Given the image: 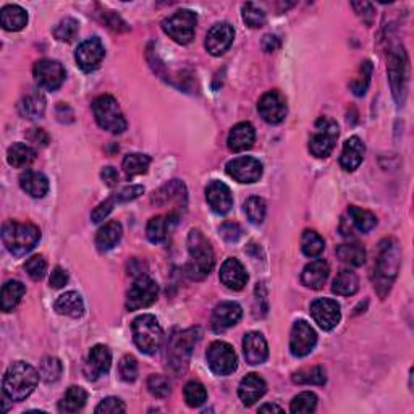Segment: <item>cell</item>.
Listing matches in <instances>:
<instances>
[{"mask_svg": "<svg viewBox=\"0 0 414 414\" xmlns=\"http://www.w3.org/2000/svg\"><path fill=\"white\" fill-rule=\"evenodd\" d=\"M401 264V249L398 241L395 238H387L381 243L376 268H374V288H376L379 297L382 299L387 297V293L392 288L393 282L398 275Z\"/></svg>", "mask_w": 414, "mask_h": 414, "instance_id": "1", "label": "cell"}, {"mask_svg": "<svg viewBox=\"0 0 414 414\" xmlns=\"http://www.w3.org/2000/svg\"><path fill=\"white\" fill-rule=\"evenodd\" d=\"M39 372L25 361H16L5 371L2 389L4 396L10 401H25L39 382Z\"/></svg>", "mask_w": 414, "mask_h": 414, "instance_id": "2", "label": "cell"}, {"mask_svg": "<svg viewBox=\"0 0 414 414\" xmlns=\"http://www.w3.org/2000/svg\"><path fill=\"white\" fill-rule=\"evenodd\" d=\"M188 253L190 260L186 264V274L192 280L206 279L214 268V251L211 243L200 230L190 231Z\"/></svg>", "mask_w": 414, "mask_h": 414, "instance_id": "3", "label": "cell"}, {"mask_svg": "<svg viewBox=\"0 0 414 414\" xmlns=\"http://www.w3.org/2000/svg\"><path fill=\"white\" fill-rule=\"evenodd\" d=\"M39 240H41V230L34 224H21L15 220L4 224L2 241L13 256H25L26 253L34 249Z\"/></svg>", "mask_w": 414, "mask_h": 414, "instance_id": "4", "label": "cell"}, {"mask_svg": "<svg viewBox=\"0 0 414 414\" xmlns=\"http://www.w3.org/2000/svg\"><path fill=\"white\" fill-rule=\"evenodd\" d=\"M133 342L141 353L154 355L159 351L163 340V330L159 321L152 314L138 316L132 324Z\"/></svg>", "mask_w": 414, "mask_h": 414, "instance_id": "5", "label": "cell"}, {"mask_svg": "<svg viewBox=\"0 0 414 414\" xmlns=\"http://www.w3.org/2000/svg\"><path fill=\"white\" fill-rule=\"evenodd\" d=\"M93 113L100 128L110 133H123L127 130V120L115 98L109 94L99 96L93 102Z\"/></svg>", "mask_w": 414, "mask_h": 414, "instance_id": "6", "label": "cell"}, {"mask_svg": "<svg viewBox=\"0 0 414 414\" xmlns=\"http://www.w3.org/2000/svg\"><path fill=\"white\" fill-rule=\"evenodd\" d=\"M197 16L195 11L181 8L162 21V30L177 44L186 45L195 39Z\"/></svg>", "mask_w": 414, "mask_h": 414, "instance_id": "7", "label": "cell"}, {"mask_svg": "<svg viewBox=\"0 0 414 414\" xmlns=\"http://www.w3.org/2000/svg\"><path fill=\"white\" fill-rule=\"evenodd\" d=\"M340 136V128L335 120L321 117L314 125V132L309 139V151L314 157L324 159L332 154L333 147Z\"/></svg>", "mask_w": 414, "mask_h": 414, "instance_id": "8", "label": "cell"}, {"mask_svg": "<svg viewBox=\"0 0 414 414\" xmlns=\"http://www.w3.org/2000/svg\"><path fill=\"white\" fill-rule=\"evenodd\" d=\"M207 364L215 376H230L238 367V358L231 345L226 342H214L206 353Z\"/></svg>", "mask_w": 414, "mask_h": 414, "instance_id": "9", "label": "cell"}, {"mask_svg": "<svg viewBox=\"0 0 414 414\" xmlns=\"http://www.w3.org/2000/svg\"><path fill=\"white\" fill-rule=\"evenodd\" d=\"M157 297H159L157 283L149 279V277L141 275L128 290L127 303H125V306H127L128 311L144 309L149 308L151 304H154L157 301Z\"/></svg>", "mask_w": 414, "mask_h": 414, "instance_id": "10", "label": "cell"}, {"mask_svg": "<svg viewBox=\"0 0 414 414\" xmlns=\"http://www.w3.org/2000/svg\"><path fill=\"white\" fill-rule=\"evenodd\" d=\"M389 78L395 99L403 105L408 83V59L403 47H396L389 59Z\"/></svg>", "mask_w": 414, "mask_h": 414, "instance_id": "11", "label": "cell"}, {"mask_svg": "<svg viewBox=\"0 0 414 414\" xmlns=\"http://www.w3.org/2000/svg\"><path fill=\"white\" fill-rule=\"evenodd\" d=\"M33 75L39 86L47 91H55L65 81V68L62 67L60 62L42 59L34 64Z\"/></svg>", "mask_w": 414, "mask_h": 414, "instance_id": "12", "label": "cell"}, {"mask_svg": "<svg viewBox=\"0 0 414 414\" xmlns=\"http://www.w3.org/2000/svg\"><path fill=\"white\" fill-rule=\"evenodd\" d=\"M226 173L238 183H256L263 177V163L258 159L243 156L226 163Z\"/></svg>", "mask_w": 414, "mask_h": 414, "instance_id": "13", "label": "cell"}, {"mask_svg": "<svg viewBox=\"0 0 414 414\" xmlns=\"http://www.w3.org/2000/svg\"><path fill=\"white\" fill-rule=\"evenodd\" d=\"M259 115L269 125H279L285 120L288 113L287 99L280 91H269L260 98L258 104Z\"/></svg>", "mask_w": 414, "mask_h": 414, "instance_id": "14", "label": "cell"}, {"mask_svg": "<svg viewBox=\"0 0 414 414\" xmlns=\"http://www.w3.org/2000/svg\"><path fill=\"white\" fill-rule=\"evenodd\" d=\"M311 316L322 330H333L342 321V309L335 299L317 298L311 304Z\"/></svg>", "mask_w": 414, "mask_h": 414, "instance_id": "15", "label": "cell"}, {"mask_svg": "<svg viewBox=\"0 0 414 414\" xmlns=\"http://www.w3.org/2000/svg\"><path fill=\"white\" fill-rule=\"evenodd\" d=\"M317 343V333L306 321H297L290 333V351L297 358H304L314 350Z\"/></svg>", "mask_w": 414, "mask_h": 414, "instance_id": "16", "label": "cell"}, {"mask_svg": "<svg viewBox=\"0 0 414 414\" xmlns=\"http://www.w3.org/2000/svg\"><path fill=\"white\" fill-rule=\"evenodd\" d=\"M104 57H105V49L99 38H91V39H86V41H83L78 45V49L75 52V60L78 67L86 73L98 70L99 65L102 64V60H104Z\"/></svg>", "mask_w": 414, "mask_h": 414, "instance_id": "17", "label": "cell"}, {"mask_svg": "<svg viewBox=\"0 0 414 414\" xmlns=\"http://www.w3.org/2000/svg\"><path fill=\"white\" fill-rule=\"evenodd\" d=\"M197 340H200V330H197V328H190V330L181 332L172 338V342H170V347H168V355L173 366L188 364L190 356H191V348Z\"/></svg>", "mask_w": 414, "mask_h": 414, "instance_id": "18", "label": "cell"}, {"mask_svg": "<svg viewBox=\"0 0 414 414\" xmlns=\"http://www.w3.org/2000/svg\"><path fill=\"white\" fill-rule=\"evenodd\" d=\"M235 30L230 23H217L209 30L206 36V50L214 57L225 54L234 44Z\"/></svg>", "mask_w": 414, "mask_h": 414, "instance_id": "19", "label": "cell"}, {"mask_svg": "<svg viewBox=\"0 0 414 414\" xmlns=\"http://www.w3.org/2000/svg\"><path fill=\"white\" fill-rule=\"evenodd\" d=\"M243 316L241 306L235 301H225L215 306L212 317H211V327L215 333H222L229 328L235 327L240 322Z\"/></svg>", "mask_w": 414, "mask_h": 414, "instance_id": "20", "label": "cell"}, {"mask_svg": "<svg viewBox=\"0 0 414 414\" xmlns=\"http://www.w3.org/2000/svg\"><path fill=\"white\" fill-rule=\"evenodd\" d=\"M112 366V353L105 345H96L91 348L88 355L86 366H84V376L88 381H98L100 376H104L110 371Z\"/></svg>", "mask_w": 414, "mask_h": 414, "instance_id": "21", "label": "cell"}, {"mask_svg": "<svg viewBox=\"0 0 414 414\" xmlns=\"http://www.w3.org/2000/svg\"><path fill=\"white\" fill-rule=\"evenodd\" d=\"M206 201L212 211L220 215L230 212V209L234 207V195L230 188L217 180H212L206 186Z\"/></svg>", "mask_w": 414, "mask_h": 414, "instance_id": "22", "label": "cell"}, {"mask_svg": "<svg viewBox=\"0 0 414 414\" xmlns=\"http://www.w3.org/2000/svg\"><path fill=\"white\" fill-rule=\"evenodd\" d=\"M243 353L248 364L258 366L268 361L269 358V347L263 333L259 332H248L243 338Z\"/></svg>", "mask_w": 414, "mask_h": 414, "instance_id": "23", "label": "cell"}, {"mask_svg": "<svg viewBox=\"0 0 414 414\" xmlns=\"http://www.w3.org/2000/svg\"><path fill=\"white\" fill-rule=\"evenodd\" d=\"M220 282L229 288V290L240 292L246 287L248 274L240 260L235 258H229L220 268Z\"/></svg>", "mask_w": 414, "mask_h": 414, "instance_id": "24", "label": "cell"}, {"mask_svg": "<svg viewBox=\"0 0 414 414\" xmlns=\"http://www.w3.org/2000/svg\"><path fill=\"white\" fill-rule=\"evenodd\" d=\"M268 392V384L259 374H248L241 379L240 387H238V396L246 406H253Z\"/></svg>", "mask_w": 414, "mask_h": 414, "instance_id": "25", "label": "cell"}, {"mask_svg": "<svg viewBox=\"0 0 414 414\" xmlns=\"http://www.w3.org/2000/svg\"><path fill=\"white\" fill-rule=\"evenodd\" d=\"M177 204V207L183 209L186 206V186L181 183L180 180H172L167 185H163L161 190H157L152 196V202L157 206L166 207L167 204L173 202Z\"/></svg>", "mask_w": 414, "mask_h": 414, "instance_id": "26", "label": "cell"}, {"mask_svg": "<svg viewBox=\"0 0 414 414\" xmlns=\"http://www.w3.org/2000/svg\"><path fill=\"white\" fill-rule=\"evenodd\" d=\"M366 154V146L358 136H351L343 144L342 156H340V166L347 172H355L361 166Z\"/></svg>", "mask_w": 414, "mask_h": 414, "instance_id": "27", "label": "cell"}, {"mask_svg": "<svg viewBox=\"0 0 414 414\" xmlns=\"http://www.w3.org/2000/svg\"><path fill=\"white\" fill-rule=\"evenodd\" d=\"M254 139H256V132H254L253 125L249 122H241L230 130L226 143H229V149L231 152H243L251 149Z\"/></svg>", "mask_w": 414, "mask_h": 414, "instance_id": "28", "label": "cell"}, {"mask_svg": "<svg viewBox=\"0 0 414 414\" xmlns=\"http://www.w3.org/2000/svg\"><path fill=\"white\" fill-rule=\"evenodd\" d=\"M328 274H330V269H328V264L326 260L316 259L303 269L301 282L304 287L311 288V290H321L328 279Z\"/></svg>", "mask_w": 414, "mask_h": 414, "instance_id": "29", "label": "cell"}, {"mask_svg": "<svg viewBox=\"0 0 414 414\" xmlns=\"http://www.w3.org/2000/svg\"><path fill=\"white\" fill-rule=\"evenodd\" d=\"M20 186L26 195L41 200L49 192V178L36 170H26L20 175Z\"/></svg>", "mask_w": 414, "mask_h": 414, "instance_id": "30", "label": "cell"}, {"mask_svg": "<svg viewBox=\"0 0 414 414\" xmlns=\"http://www.w3.org/2000/svg\"><path fill=\"white\" fill-rule=\"evenodd\" d=\"M57 314L68 316L71 319H79L84 314V303L83 298L76 292H67L62 297L57 298L54 304Z\"/></svg>", "mask_w": 414, "mask_h": 414, "instance_id": "31", "label": "cell"}, {"mask_svg": "<svg viewBox=\"0 0 414 414\" xmlns=\"http://www.w3.org/2000/svg\"><path fill=\"white\" fill-rule=\"evenodd\" d=\"M20 113L25 118H31V120H36V118H41L45 112V98L41 91L31 89L30 93L25 94L18 104Z\"/></svg>", "mask_w": 414, "mask_h": 414, "instance_id": "32", "label": "cell"}, {"mask_svg": "<svg viewBox=\"0 0 414 414\" xmlns=\"http://www.w3.org/2000/svg\"><path fill=\"white\" fill-rule=\"evenodd\" d=\"M0 23L5 31H21L28 23V13L25 8H21L20 5H5L0 10Z\"/></svg>", "mask_w": 414, "mask_h": 414, "instance_id": "33", "label": "cell"}, {"mask_svg": "<svg viewBox=\"0 0 414 414\" xmlns=\"http://www.w3.org/2000/svg\"><path fill=\"white\" fill-rule=\"evenodd\" d=\"M122 234L123 229L117 220L107 222L104 226H100L98 235H96V246H98L99 251H109L122 240Z\"/></svg>", "mask_w": 414, "mask_h": 414, "instance_id": "34", "label": "cell"}, {"mask_svg": "<svg viewBox=\"0 0 414 414\" xmlns=\"http://www.w3.org/2000/svg\"><path fill=\"white\" fill-rule=\"evenodd\" d=\"M88 401V392L79 385H71L67 390L64 398L59 401L60 413H78L81 411Z\"/></svg>", "mask_w": 414, "mask_h": 414, "instance_id": "35", "label": "cell"}, {"mask_svg": "<svg viewBox=\"0 0 414 414\" xmlns=\"http://www.w3.org/2000/svg\"><path fill=\"white\" fill-rule=\"evenodd\" d=\"M34 159H36V151L25 143L11 144L7 151V162L15 168L28 167L34 162Z\"/></svg>", "mask_w": 414, "mask_h": 414, "instance_id": "36", "label": "cell"}, {"mask_svg": "<svg viewBox=\"0 0 414 414\" xmlns=\"http://www.w3.org/2000/svg\"><path fill=\"white\" fill-rule=\"evenodd\" d=\"M26 287L20 280H8L2 287V311L10 313L20 304L21 298L25 297Z\"/></svg>", "mask_w": 414, "mask_h": 414, "instance_id": "37", "label": "cell"}, {"mask_svg": "<svg viewBox=\"0 0 414 414\" xmlns=\"http://www.w3.org/2000/svg\"><path fill=\"white\" fill-rule=\"evenodd\" d=\"M360 288V279L355 272L351 270H342L340 274L333 279L332 283V292L340 297H351L358 292Z\"/></svg>", "mask_w": 414, "mask_h": 414, "instance_id": "38", "label": "cell"}, {"mask_svg": "<svg viewBox=\"0 0 414 414\" xmlns=\"http://www.w3.org/2000/svg\"><path fill=\"white\" fill-rule=\"evenodd\" d=\"M170 220H172V215H168V217H166V215H156V217H152L146 226L147 240L154 243V245L166 241L170 230Z\"/></svg>", "mask_w": 414, "mask_h": 414, "instance_id": "39", "label": "cell"}, {"mask_svg": "<svg viewBox=\"0 0 414 414\" xmlns=\"http://www.w3.org/2000/svg\"><path fill=\"white\" fill-rule=\"evenodd\" d=\"M337 256L343 260L345 264L360 268L366 263V249L358 243H348L337 248Z\"/></svg>", "mask_w": 414, "mask_h": 414, "instance_id": "40", "label": "cell"}, {"mask_svg": "<svg viewBox=\"0 0 414 414\" xmlns=\"http://www.w3.org/2000/svg\"><path fill=\"white\" fill-rule=\"evenodd\" d=\"M348 215L351 219V224H353L360 231H362V234H367V231H371L374 226L377 225L376 215H374L371 211H366V209H362V207L350 206Z\"/></svg>", "mask_w": 414, "mask_h": 414, "instance_id": "41", "label": "cell"}, {"mask_svg": "<svg viewBox=\"0 0 414 414\" xmlns=\"http://www.w3.org/2000/svg\"><path fill=\"white\" fill-rule=\"evenodd\" d=\"M293 382L299 385H324L327 382L326 369L322 366H314V367H304V369H299L294 372Z\"/></svg>", "mask_w": 414, "mask_h": 414, "instance_id": "42", "label": "cell"}, {"mask_svg": "<svg viewBox=\"0 0 414 414\" xmlns=\"http://www.w3.org/2000/svg\"><path fill=\"white\" fill-rule=\"evenodd\" d=\"M326 248V241L317 231L314 230H304L301 236V251L304 256L317 258L321 256Z\"/></svg>", "mask_w": 414, "mask_h": 414, "instance_id": "43", "label": "cell"}, {"mask_svg": "<svg viewBox=\"0 0 414 414\" xmlns=\"http://www.w3.org/2000/svg\"><path fill=\"white\" fill-rule=\"evenodd\" d=\"M151 163V157L146 154H128L123 159V170L128 177H138L147 172Z\"/></svg>", "mask_w": 414, "mask_h": 414, "instance_id": "44", "label": "cell"}, {"mask_svg": "<svg viewBox=\"0 0 414 414\" xmlns=\"http://www.w3.org/2000/svg\"><path fill=\"white\" fill-rule=\"evenodd\" d=\"M183 395H185L186 405H188L190 408H200L206 403V400H207L206 387L197 381H191L186 384Z\"/></svg>", "mask_w": 414, "mask_h": 414, "instance_id": "45", "label": "cell"}, {"mask_svg": "<svg viewBox=\"0 0 414 414\" xmlns=\"http://www.w3.org/2000/svg\"><path fill=\"white\" fill-rule=\"evenodd\" d=\"M79 31V23L75 18H64L62 21H59L54 28V36L57 41L60 42H71L73 39L76 38V34Z\"/></svg>", "mask_w": 414, "mask_h": 414, "instance_id": "46", "label": "cell"}, {"mask_svg": "<svg viewBox=\"0 0 414 414\" xmlns=\"http://www.w3.org/2000/svg\"><path fill=\"white\" fill-rule=\"evenodd\" d=\"M62 372H64V366H62L60 360L52 358V356H49V358H44L41 366H39V376L44 382L47 384H52L57 382L62 376Z\"/></svg>", "mask_w": 414, "mask_h": 414, "instance_id": "47", "label": "cell"}, {"mask_svg": "<svg viewBox=\"0 0 414 414\" xmlns=\"http://www.w3.org/2000/svg\"><path fill=\"white\" fill-rule=\"evenodd\" d=\"M317 408V396L313 392H301L297 395L290 405V411L294 414L314 413Z\"/></svg>", "mask_w": 414, "mask_h": 414, "instance_id": "48", "label": "cell"}, {"mask_svg": "<svg viewBox=\"0 0 414 414\" xmlns=\"http://www.w3.org/2000/svg\"><path fill=\"white\" fill-rule=\"evenodd\" d=\"M245 212L248 215L249 222L251 224H263L265 217V202L263 197L259 196H251L245 202Z\"/></svg>", "mask_w": 414, "mask_h": 414, "instance_id": "49", "label": "cell"}, {"mask_svg": "<svg viewBox=\"0 0 414 414\" xmlns=\"http://www.w3.org/2000/svg\"><path fill=\"white\" fill-rule=\"evenodd\" d=\"M243 21L246 23L249 28L253 30H258V28H263L265 25V13L264 10H260L254 4H245L243 5Z\"/></svg>", "mask_w": 414, "mask_h": 414, "instance_id": "50", "label": "cell"}, {"mask_svg": "<svg viewBox=\"0 0 414 414\" xmlns=\"http://www.w3.org/2000/svg\"><path fill=\"white\" fill-rule=\"evenodd\" d=\"M25 270L33 280H41L45 275V270H47V263H45L42 254H34L28 259L25 263Z\"/></svg>", "mask_w": 414, "mask_h": 414, "instance_id": "51", "label": "cell"}, {"mask_svg": "<svg viewBox=\"0 0 414 414\" xmlns=\"http://www.w3.org/2000/svg\"><path fill=\"white\" fill-rule=\"evenodd\" d=\"M147 389L149 392L157 396V398H166V396L170 395V382L166 376H161V374H154L147 379Z\"/></svg>", "mask_w": 414, "mask_h": 414, "instance_id": "52", "label": "cell"}, {"mask_svg": "<svg viewBox=\"0 0 414 414\" xmlns=\"http://www.w3.org/2000/svg\"><path fill=\"white\" fill-rule=\"evenodd\" d=\"M118 372H120L122 381L134 382L136 377H138V361H136L134 356H123L120 364H118Z\"/></svg>", "mask_w": 414, "mask_h": 414, "instance_id": "53", "label": "cell"}, {"mask_svg": "<svg viewBox=\"0 0 414 414\" xmlns=\"http://www.w3.org/2000/svg\"><path fill=\"white\" fill-rule=\"evenodd\" d=\"M98 414H118L127 411V406H125L123 401L117 396H109V398L102 400L100 403L96 406L94 410Z\"/></svg>", "mask_w": 414, "mask_h": 414, "instance_id": "54", "label": "cell"}, {"mask_svg": "<svg viewBox=\"0 0 414 414\" xmlns=\"http://www.w3.org/2000/svg\"><path fill=\"white\" fill-rule=\"evenodd\" d=\"M371 73H372L371 62H364L361 67V76L351 83V89L355 91L356 96H362L366 93L367 84L371 81Z\"/></svg>", "mask_w": 414, "mask_h": 414, "instance_id": "55", "label": "cell"}, {"mask_svg": "<svg viewBox=\"0 0 414 414\" xmlns=\"http://www.w3.org/2000/svg\"><path fill=\"white\" fill-rule=\"evenodd\" d=\"M115 202H118L115 196H110L109 200H105L104 202H100L99 206L94 209L93 214H91V219H93V222L99 224L104 219H107V215H109L113 211V206H115Z\"/></svg>", "mask_w": 414, "mask_h": 414, "instance_id": "56", "label": "cell"}, {"mask_svg": "<svg viewBox=\"0 0 414 414\" xmlns=\"http://www.w3.org/2000/svg\"><path fill=\"white\" fill-rule=\"evenodd\" d=\"M220 234H222V236L225 238V241L235 243L241 238L243 230H241V226L235 222H226L220 226Z\"/></svg>", "mask_w": 414, "mask_h": 414, "instance_id": "57", "label": "cell"}, {"mask_svg": "<svg viewBox=\"0 0 414 414\" xmlns=\"http://www.w3.org/2000/svg\"><path fill=\"white\" fill-rule=\"evenodd\" d=\"M353 8L356 10V13L361 16L362 21H364L366 25H372L374 7L371 4H367V2H353Z\"/></svg>", "mask_w": 414, "mask_h": 414, "instance_id": "58", "label": "cell"}, {"mask_svg": "<svg viewBox=\"0 0 414 414\" xmlns=\"http://www.w3.org/2000/svg\"><path fill=\"white\" fill-rule=\"evenodd\" d=\"M49 283H50V287L55 288V290H59V288H64L67 285V283H68V274H67V270L57 265V268L52 270V274H50Z\"/></svg>", "mask_w": 414, "mask_h": 414, "instance_id": "59", "label": "cell"}, {"mask_svg": "<svg viewBox=\"0 0 414 414\" xmlns=\"http://www.w3.org/2000/svg\"><path fill=\"white\" fill-rule=\"evenodd\" d=\"M144 192V188L143 186H128V188H125V190H122L120 192H118V195H115V197H117V201L118 202H127V201H133V200H136V197H139L141 195H143Z\"/></svg>", "mask_w": 414, "mask_h": 414, "instance_id": "60", "label": "cell"}, {"mask_svg": "<svg viewBox=\"0 0 414 414\" xmlns=\"http://www.w3.org/2000/svg\"><path fill=\"white\" fill-rule=\"evenodd\" d=\"M26 138L30 139V143H34L38 146L49 144V134L45 133L42 128H30V132L26 133Z\"/></svg>", "mask_w": 414, "mask_h": 414, "instance_id": "61", "label": "cell"}, {"mask_svg": "<svg viewBox=\"0 0 414 414\" xmlns=\"http://www.w3.org/2000/svg\"><path fill=\"white\" fill-rule=\"evenodd\" d=\"M100 178H102V181H104V183L107 186H110V188H113V186L118 185V172L113 167L102 168Z\"/></svg>", "mask_w": 414, "mask_h": 414, "instance_id": "62", "label": "cell"}, {"mask_svg": "<svg viewBox=\"0 0 414 414\" xmlns=\"http://www.w3.org/2000/svg\"><path fill=\"white\" fill-rule=\"evenodd\" d=\"M263 47L265 52H274L275 49L280 47V41L277 36H272V34H268V36L264 38V42H263Z\"/></svg>", "mask_w": 414, "mask_h": 414, "instance_id": "63", "label": "cell"}, {"mask_svg": "<svg viewBox=\"0 0 414 414\" xmlns=\"http://www.w3.org/2000/svg\"><path fill=\"white\" fill-rule=\"evenodd\" d=\"M268 411H275V413H283V408L277 405H263L259 408V413H268Z\"/></svg>", "mask_w": 414, "mask_h": 414, "instance_id": "64", "label": "cell"}]
</instances>
